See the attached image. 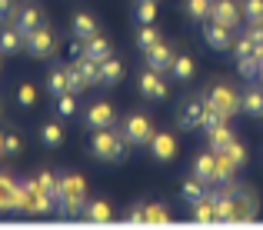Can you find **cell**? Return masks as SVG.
Listing matches in <instances>:
<instances>
[{
    "label": "cell",
    "mask_w": 263,
    "mask_h": 230,
    "mask_svg": "<svg viewBox=\"0 0 263 230\" xmlns=\"http://www.w3.org/2000/svg\"><path fill=\"white\" fill-rule=\"evenodd\" d=\"M227 120H230V117H223V114H220L217 107H210V103H206V110H203V123H200V130L206 134V130L220 127V123H227Z\"/></svg>",
    "instance_id": "cell-37"
},
{
    "label": "cell",
    "mask_w": 263,
    "mask_h": 230,
    "mask_svg": "<svg viewBox=\"0 0 263 230\" xmlns=\"http://www.w3.org/2000/svg\"><path fill=\"white\" fill-rule=\"evenodd\" d=\"M193 177L203 180L206 187H213V150L197 153V160H193Z\"/></svg>",
    "instance_id": "cell-22"
},
{
    "label": "cell",
    "mask_w": 263,
    "mask_h": 230,
    "mask_svg": "<svg viewBox=\"0 0 263 230\" xmlns=\"http://www.w3.org/2000/svg\"><path fill=\"white\" fill-rule=\"evenodd\" d=\"M223 153H227V157H230L237 167H243V164H247V150H243V144H240V140H233V144H230V147H227Z\"/></svg>",
    "instance_id": "cell-44"
},
{
    "label": "cell",
    "mask_w": 263,
    "mask_h": 230,
    "mask_svg": "<svg viewBox=\"0 0 263 230\" xmlns=\"http://www.w3.org/2000/svg\"><path fill=\"white\" fill-rule=\"evenodd\" d=\"M147 147H150V157L160 160V164H167V160L177 157V140H174V134H163V130H157V134L150 137Z\"/></svg>",
    "instance_id": "cell-13"
},
{
    "label": "cell",
    "mask_w": 263,
    "mask_h": 230,
    "mask_svg": "<svg viewBox=\"0 0 263 230\" xmlns=\"http://www.w3.org/2000/svg\"><path fill=\"white\" fill-rule=\"evenodd\" d=\"M143 214H147V224H170L167 207H160V204H143Z\"/></svg>",
    "instance_id": "cell-39"
},
{
    "label": "cell",
    "mask_w": 263,
    "mask_h": 230,
    "mask_svg": "<svg viewBox=\"0 0 263 230\" xmlns=\"http://www.w3.org/2000/svg\"><path fill=\"white\" fill-rule=\"evenodd\" d=\"M40 144H44V147H60V144H64V127H60V123H44V127H40Z\"/></svg>",
    "instance_id": "cell-27"
},
{
    "label": "cell",
    "mask_w": 263,
    "mask_h": 230,
    "mask_svg": "<svg viewBox=\"0 0 263 230\" xmlns=\"http://www.w3.org/2000/svg\"><path fill=\"white\" fill-rule=\"evenodd\" d=\"M73 67H77L80 80H84V87H100V64L90 57H77L73 60Z\"/></svg>",
    "instance_id": "cell-20"
},
{
    "label": "cell",
    "mask_w": 263,
    "mask_h": 230,
    "mask_svg": "<svg viewBox=\"0 0 263 230\" xmlns=\"http://www.w3.org/2000/svg\"><path fill=\"white\" fill-rule=\"evenodd\" d=\"M127 147H130V144L123 140V134L117 127H103V130H93L90 157L103 160V164H120V160L127 157Z\"/></svg>",
    "instance_id": "cell-1"
},
{
    "label": "cell",
    "mask_w": 263,
    "mask_h": 230,
    "mask_svg": "<svg viewBox=\"0 0 263 230\" xmlns=\"http://www.w3.org/2000/svg\"><path fill=\"white\" fill-rule=\"evenodd\" d=\"M233 140H237V137H233V130L227 127V123H220V127L206 130V147H210V150H227Z\"/></svg>",
    "instance_id": "cell-23"
},
{
    "label": "cell",
    "mask_w": 263,
    "mask_h": 230,
    "mask_svg": "<svg viewBox=\"0 0 263 230\" xmlns=\"http://www.w3.org/2000/svg\"><path fill=\"white\" fill-rule=\"evenodd\" d=\"M140 94L147 97V100H167V83H163V74L157 70H143L140 74Z\"/></svg>",
    "instance_id": "cell-15"
},
{
    "label": "cell",
    "mask_w": 263,
    "mask_h": 230,
    "mask_svg": "<svg viewBox=\"0 0 263 230\" xmlns=\"http://www.w3.org/2000/svg\"><path fill=\"white\" fill-rule=\"evenodd\" d=\"M57 114L60 117H73L77 114V94H60L57 97Z\"/></svg>",
    "instance_id": "cell-40"
},
{
    "label": "cell",
    "mask_w": 263,
    "mask_h": 230,
    "mask_svg": "<svg viewBox=\"0 0 263 230\" xmlns=\"http://www.w3.org/2000/svg\"><path fill=\"white\" fill-rule=\"evenodd\" d=\"M180 197H183L186 204H197V200L206 197V184H203V180H197V177L183 180V184H180Z\"/></svg>",
    "instance_id": "cell-26"
},
{
    "label": "cell",
    "mask_w": 263,
    "mask_h": 230,
    "mask_svg": "<svg viewBox=\"0 0 263 230\" xmlns=\"http://www.w3.org/2000/svg\"><path fill=\"white\" fill-rule=\"evenodd\" d=\"M24 50V33H17L10 24L0 27V54H7V57H13V54Z\"/></svg>",
    "instance_id": "cell-21"
},
{
    "label": "cell",
    "mask_w": 263,
    "mask_h": 230,
    "mask_svg": "<svg viewBox=\"0 0 263 230\" xmlns=\"http://www.w3.org/2000/svg\"><path fill=\"white\" fill-rule=\"evenodd\" d=\"M203 40H206V47H213V50H230L233 47V30L206 17L203 20Z\"/></svg>",
    "instance_id": "cell-11"
},
{
    "label": "cell",
    "mask_w": 263,
    "mask_h": 230,
    "mask_svg": "<svg viewBox=\"0 0 263 230\" xmlns=\"http://www.w3.org/2000/svg\"><path fill=\"white\" fill-rule=\"evenodd\" d=\"M0 144H4V134H0ZM0 153H4V150H0Z\"/></svg>",
    "instance_id": "cell-47"
},
{
    "label": "cell",
    "mask_w": 263,
    "mask_h": 230,
    "mask_svg": "<svg viewBox=\"0 0 263 230\" xmlns=\"http://www.w3.org/2000/svg\"><path fill=\"white\" fill-rule=\"evenodd\" d=\"M143 57H147V67H150V70H157V74H170V67H174V57H177V54L160 40V44H154L147 54H143Z\"/></svg>",
    "instance_id": "cell-14"
},
{
    "label": "cell",
    "mask_w": 263,
    "mask_h": 230,
    "mask_svg": "<svg viewBox=\"0 0 263 230\" xmlns=\"http://www.w3.org/2000/svg\"><path fill=\"white\" fill-rule=\"evenodd\" d=\"M240 110L250 117H263V87H247L240 94Z\"/></svg>",
    "instance_id": "cell-18"
},
{
    "label": "cell",
    "mask_w": 263,
    "mask_h": 230,
    "mask_svg": "<svg viewBox=\"0 0 263 230\" xmlns=\"http://www.w3.org/2000/svg\"><path fill=\"white\" fill-rule=\"evenodd\" d=\"M84 127H87V130L117 127V114H114V107H110L107 100H93V103L87 107V114H84Z\"/></svg>",
    "instance_id": "cell-9"
},
{
    "label": "cell",
    "mask_w": 263,
    "mask_h": 230,
    "mask_svg": "<svg viewBox=\"0 0 263 230\" xmlns=\"http://www.w3.org/2000/svg\"><path fill=\"white\" fill-rule=\"evenodd\" d=\"M84 57L97 60V64H103V60H107V57H114V47H110V40H103L100 33H97V37L84 40Z\"/></svg>",
    "instance_id": "cell-17"
},
{
    "label": "cell",
    "mask_w": 263,
    "mask_h": 230,
    "mask_svg": "<svg viewBox=\"0 0 263 230\" xmlns=\"http://www.w3.org/2000/svg\"><path fill=\"white\" fill-rule=\"evenodd\" d=\"M7 24H10L17 33H24V37H27V33H33L40 24H44V13H40L37 7H20V10H13V17L7 20Z\"/></svg>",
    "instance_id": "cell-12"
},
{
    "label": "cell",
    "mask_w": 263,
    "mask_h": 230,
    "mask_svg": "<svg viewBox=\"0 0 263 230\" xmlns=\"http://www.w3.org/2000/svg\"><path fill=\"white\" fill-rule=\"evenodd\" d=\"M47 90H50V97L70 94V90H67V70L64 67H53V70L47 74Z\"/></svg>",
    "instance_id": "cell-29"
},
{
    "label": "cell",
    "mask_w": 263,
    "mask_h": 230,
    "mask_svg": "<svg viewBox=\"0 0 263 230\" xmlns=\"http://www.w3.org/2000/svg\"><path fill=\"white\" fill-rule=\"evenodd\" d=\"M123 220H127V224H147V214H143V204H134V207H127Z\"/></svg>",
    "instance_id": "cell-45"
},
{
    "label": "cell",
    "mask_w": 263,
    "mask_h": 230,
    "mask_svg": "<svg viewBox=\"0 0 263 230\" xmlns=\"http://www.w3.org/2000/svg\"><path fill=\"white\" fill-rule=\"evenodd\" d=\"M230 50H233V57H250V54H257V44H253V40L247 37V30H243L237 40H233Z\"/></svg>",
    "instance_id": "cell-38"
},
{
    "label": "cell",
    "mask_w": 263,
    "mask_h": 230,
    "mask_svg": "<svg viewBox=\"0 0 263 230\" xmlns=\"http://www.w3.org/2000/svg\"><path fill=\"white\" fill-rule=\"evenodd\" d=\"M240 10L247 24H263V0H240Z\"/></svg>",
    "instance_id": "cell-35"
},
{
    "label": "cell",
    "mask_w": 263,
    "mask_h": 230,
    "mask_svg": "<svg viewBox=\"0 0 263 230\" xmlns=\"http://www.w3.org/2000/svg\"><path fill=\"white\" fill-rule=\"evenodd\" d=\"M123 80V64L117 57H107L100 64V87H114V83Z\"/></svg>",
    "instance_id": "cell-24"
},
{
    "label": "cell",
    "mask_w": 263,
    "mask_h": 230,
    "mask_svg": "<svg viewBox=\"0 0 263 230\" xmlns=\"http://www.w3.org/2000/svg\"><path fill=\"white\" fill-rule=\"evenodd\" d=\"M203 110H206L203 94L190 97V100H186L183 107L177 110V127H180V130H200V123H203Z\"/></svg>",
    "instance_id": "cell-7"
},
{
    "label": "cell",
    "mask_w": 263,
    "mask_h": 230,
    "mask_svg": "<svg viewBox=\"0 0 263 230\" xmlns=\"http://www.w3.org/2000/svg\"><path fill=\"white\" fill-rule=\"evenodd\" d=\"M20 207H24L27 217H47V214L57 210V204L37 187V177H24L20 180Z\"/></svg>",
    "instance_id": "cell-2"
},
{
    "label": "cell",
    "mask_w": 263,
    "mask_h": 230,
    "mask_svg": "<svg viewBox=\"0 0 263 230\" xmlns=\"http://www.w3.org/2000/svg\"><path fill=\"white\" fill-rule=\"evenodd\" d=\"M70 33H73V37H80V40H90V37H97V33H100V27H97V20L90 17V13H73Z\"/></svg>",
    "instance_id": "cell-19"
},
{
    "label": "cell",
    "mask_w": 263,
    "mask_h": 230,
    "mask_svg": "<svg viewBox=\"0 0 263 230\" xmlns=\"http://www.w3.org/2000/svg\"><path fill=\"white\" fill-rule=\"evenodd\" d=\"M110 217H114V210H110V204H107V200H87V207H84V217H80V220L107 224Z\"/></svg>",
    "instance_id": "cell-25"
},
{
    "label": "cell",
    "mask_w": 263,
    "mask_h": 230,
    "mask_svg": "<svg viewBox=\"0 0 263 230\" xmlns=\"http://www.w3.org/2000/svg\"><path fill=\"white\" fill-rule=\"evenodd\" d=\"M64 70H67V90H70V94H80V90H87V87H84V80H80V74H77V67H73V64H67Z\"/></svg>",
    "instance_id": "cell-42"
},
{
    "label": "cell",
    "mask_w": 263,
    "mask_h": 230,
    "mask_svg": "<svg viewBox=\"0 0 263 230\" xmlns=\"http://www.w3.org/2000/svg\"><path fill=\"white\" fill-rule=\"evenodd\" d=\"M203 100L210 103V107H217L223 117H233L240 110V94L233 87H227V83H213V87H206Z\"/></svg>",
    "instance_id": "cell-5"
},
{
    "label": "cell",
    "mask_w": 263,
    "mask_h": 230,
    "mask_svg": "<svg viewBox=\"0 0 263 230\" xmlns=\"http://www.w3.org/2000/svg\"><path fill=\"white\" fill-rule=\"evenodd\" d=\"M24 50L30 54V57H50V54L57 50V33H53L47 24H40L33 33L24 37Z\"/></svg>",
    "instance_id": "cell-6"
},
{
    "label": "cell",
    "mask_w": 263,
    "mask_h": 230,
    "mask_svg": "<svg viewBox=\"0 0 263 230\" xmlns=\"http://www.w3.org/2000/svg\"><path fill=\"white\" fill-rule=\"evenodd\" d=\"M120 134L130 147H147L150 137H154V123H150L147 114H130L127 120L120 123Z\"/></svg>",
    "instance_id": "cell-4"
},
{
    "label": "cell",
    "mask_w": 263,
    "mask_h": 230,
    "mask_svg": "<svg viewBox=\"0 0 263 230\" xmlns=\"http://www.w3.org/2000/svg\"><path fill=\"white\" fill-rule=\"evenodd\" d=\"M0 214H24L20 207V180L0 173Z\"/></svg>",
    "instance_id": "cell-8"
},
{
    "label": "cell",
    "mask_w": 263,
    "mask_h": 230,
    "mask_svg": "<svg viewBox=\"0 0 263 230\" xmlns=\"http://www.w3.org/2000/svg\"><path fill=\"white\" fill-rule=\"evenodd\" d=\"M134 17H137V24H157V0H137Z\"/></svg>",
    "instance_id": "cell-31"
},
{
    "label": "cell",
    "mask_w": 263,
    "mask_h": 230,
    "mask_svg": "<svg viewBox=\"0 0 263 230\" xmlns=\"http://www.w3.org/2000/svg\"><path fill=\"white\" fill-rule=\"evenodd\" d=\"M193 70H197V67H193V60H190V57L183 54V57H174V67H170V77L183 83V80H190V77H193Z\"/></svg>",
    "instance_id": "cell-33"
},
{
    "label": "cell",
    "mask_w": 263,
    "mask_h": 230,
    "mask_svg": "<svg viewBox=\"0 0 263 230\" xmlns=\"http://www.w3.org/2000/svg\"><path fill=\"white\" fill-rule=\"evenodd\" d=\"M190 217L197 220V224H213V204L210 200H197V204H190Z\"/></svg>",
    "instance_id": "cell-34"
},
{
    "label": "cell",
    "mask_w": 263,
    "mask_h": 230,
    "mask_svg": "<svg viewBox=\"0 0 263 230\" xmlns=\"http://www.w3.org/2000/svg\"><path fill=\"white\" fill-rule=\"evenodd\" d=\"M260 57H257V54H250V57H237V70H240V77H243V80H257V77H260Z\"/></svg>",
    "instance_id": "cell-28"
},
{
    "label": "cell",
    "mask_w": 263,
    "mask_h": 230,
    "mask_svg": "<svg viewBox=\"0 0 263 230\" xmlns=\"http://www.w3.org/2000/svg\"><path fill=\"white\" fill-rule=\"evenodd\" d=\"M220 187L233 197V207H237V224H247V220L257 217V193H253L250 187H243L237 177L227 180V184H220Z\"/></svg>",
    "instance_id": "cell-3"
},
{
    "label": "cell",
    "mask_w": 263,
    "mask_h": 230,
    "mask_svg": "<svg viewBox=\"0 0 263 230\" xmlns=\"http://www.w3.org/2000/svg\"><path fill=\"white\" fill-rule=\"evenodd\" d=\"M210 20H217V24L237 30V27L243 24V10H240L237 0H213L210 4Z\"/></svg>",
    "instance_id": "cell-10"
},
{
    "label": "cell",
    "mask_w": 263,
    "mask_h": 230,
    "mask_svg": "<svg viewBox=\"0 0 263 230\" xmlns=\"http://www.w3.org/2000/svg\"><path fill=\"white\" fill-rule=\"evenodd\" d=\"M0 150H4V157H13V153H20V137L13 134V130H7V134H4V144H0Z\"/></svg>",
    "instance_id": "cell-43"
},
{
    "label": "cell",
    "mask_w": 263,
    "mask_h": 230,
    "mask_svg": "<svg viewBox=\"0 0 263 230\" xmlns=\"http://www.w3.org/2000/svg\"><path fill=\"white\" fill-rule=\"evenodd\" d=\"M154 44H160V33H157V27H154V24H140V27H137V47L147 54Z\"/></svg>",
    "instance_id": "cell-30"
},
{
    "label": "cell",
    "mask_w": 263,
    "mask_h": 230,
    "mask_svg": "<svg viewBox=\"0 0 263 230\" xmlns=\"http://www.w3.org/2000/svg\"><path fill=\"white\" fill-rule=\"evenodd\" d=\"M13 10H17V7H13V0H0V20H10Z\"/></svg>",
    "instance_id": "cell-46"
},
{
    "label": "cell",
    "mask_w": 263,
    "mask_h": 230,
    "mask_svg": "<svg viewBox=\"0 0 263 230\" xmlns=\"http://www.w3.org/2000/svg\"><path fill=\"white\" fill-rule=\"evenodd\" d=\"M210 4H213V0H186V17L203 24V20L210 17Z\"/></svg>",
    "instance_id": "cell-36"
},
{
    "label": "cell",
    "mask_w": 263,
    "mask_h": 230,
    "mask_svg": "<svg viewBox=\"0 0 263 230\" xmlns=\"http://www.w3.org/2000/svg\"><path fill=\"white\" fill-rule=\"evenodd\" d=\"M17 103H20V107H33V103H37V90H33V83H20Z\"/></svg>",
    "instance_id": "cell-41"
},
{
    "label": "cell",
    "mask_w": 263,
    "mask_h": 230,
    "mask_svg": "<svg viewBox=\"0 0 263 230\" xmlns=\"http://www.w3.org/2000/svg\"><path fill=\"white\" fill-rule=\"evenodd\" d=\"M237 170H240V167L233 164V160L227 157L223 150H213V187H220V184H227V180H233V177H237Z\"/></svg>",
    "instance_id": "cell-16"
},
{
    "label": "cell",
    "mask_w": 263,
    "mask_h": 230,
    "mask_svg": "<svg viewBox=\"0 0 263 230\" xmlns=\"http://www.w3.org/2000/svg\"><path fill=\"white\" fill-rule=\"evenodd\" d=\"M37 187L47 193V197L57 204V190H60V177L57 173H50V170H44V173H37Z\"/></svg>",
    "instance_id": "cell-32"
},
{
    "label": "cell",
    "mask_w": 263,
    "mask_h": 230,
    "mask_svg": "<svg viewBox=\"0 0 263 230\" xmlns=\"http://www.w3.org/2000/svg\"><path fill=\"white\" fill-rule=\"evenodd\" d=\"M0 110H4V107H0Z\"/></svg>",
    "instance_id": "cell-48"
}]
</instances>
